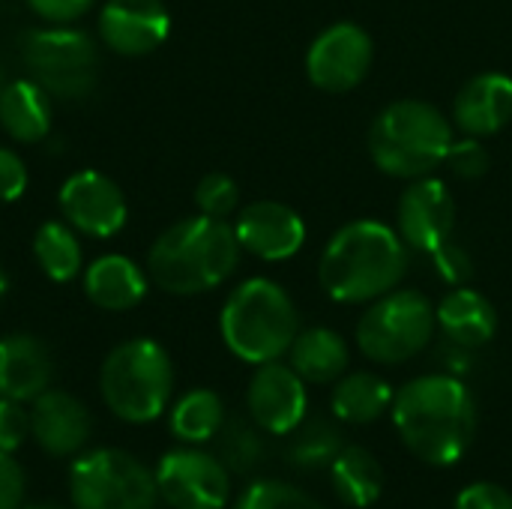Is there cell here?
I'll return each mask as SVG.
<instances>
[{
    "label": "cell",
    "instance_id": "cell-1",
    "mask_svg": "<svg viewBox=\"0 0 512 509\" xmlns=\"http://www.w3.org/2000/svg\"><path fill=\"white\" fill-rule=\"evenodd\" d=\"M390 411L402 444L426 465H456L474 444L477 402L453 375H423L408 381L396 390Z\"/></svg>",
    "mask_w": 512,
    "mask_h": 509
},
{
    "label": "cell",
    "instance_id": "cell-34",
    "mask_svg": "<svg viewBox=\"0 0 512 509\" xmlns=\"http://www.w3.org/2000/svg\"><path fill=\"white\" fill-rule=\"evenodd\" d=\"M27 480L12 453L0 450V509H24Z\"/></svg>",
    "mask_w": 512,
    "mask_h": 509
},
{
    "label": "cell",
    "instance_id": "cell-10",
    "mask_svg": "<svg viewBox=\"0 0 512 509\" xmlns=\"http://www.w3.org/2000/svg\"><path fill=\"white\" fill-rule=\"evenodd\" d=\"M153 474L159 501L171 509H225L231 498V471L225 462L192 444L165 453Z\"/></svg>",
    "mask_w": 512,
    "mask_h": 509
},
{
    "label": "cell",
    "instance_id": "cell-8",
    "mask_svg": "<svg viewBox=\"0 0 512 509\" xmlns=\"http://www.w3.org/2000/svg\"><path fill=\"white\" fill-rule=\"evenodd\" d=\"M435 330L438 318L429 297L411 288H393L363 312L357 324V345L372 363L399 366L426 351Z\"/></svg>",
    "mask_w": 512,
    "mask_h": 509
},
{
    "label": "cell",
    "instance_id": "cell-25",
    "mask_svg": "<svg viewBox=\"0 0 512 509\" xmlns=\"http://www.w3.org/2000/svg\"><path fill=\"white\" fill-rule=\"evenodd\" d=\"M330 483L342 504L354 509L372 507L384 492V468L375 453L360 444H345L330 465Z\"/></svg>",
    "mask_w": 512,
    "mask_h": 509
},
{
    "label": "cell",
    "instance_id": "cell-18",
    "mask_svg": "<svg viewBox=\"0 0 512 509\" xmlns=\"http://www.w3.org/2000/svg\"><path fill=\"white\" fill-rule=\"evenodd\" d=\"M453 120L465 135L486 138L512 120V78L504 72L474 75L456 96Z\"/></svg>",
    "mask_w": 512,
    "mask_h": 509
},
{
    "label": "cell",
    "instance_id": "cell-19",
    "mask_svg": "<svg viewBox=\"0 0 512 509\" xmlns=\"http://www.w3.org/2000/svg\"><path fill=\"white\" fill-rule=\"evenodd\" d=\"M51 384L48 348L27 333L0 339V399L33 402Z\"/></svg>",
    "mask_w": 512,
    "mask_h": 509
},
{
    "label": "cell",
    "instance_id": "cell-22",
    "mask_svg": "<svg viewBox=\"0 0 512 509\" xmlns=\"http://www.w3.org/2000/svg\"><path fill=\"white\" fill-rule=\"evenodd\" d=\"M288 363L306 384H336L345 375L351 354L342 333L330 327H309L300 330L288 348Z\"/></svg>",
    "mask_w": 512,
    "mask_h": 509
},
{
    "label": "cell",
    "instance_id": "cell-16",
    "mask_svg": "<svg viewBox=\"0 0 512 509\" xmlns=\"http://www.w3.org/2000/svg\"><path fill=\"white\" fill-rule=\"evenodd\" d=\"M93 435L87 405L63 390H45L30 402V438L54 459H75Z\"/></svg>",
    "mask_w": 512,
    "mask_h": 509
},
{
    "label": "cell",
    "instance_id": "cell-37",
    "mask_svg": "<svg viewBox=\"0 0 512 509\" xmlns=\"http://www.w3.org/2000/svg\"><path fill=\"white\" fill-rule=\"evenodd\" d=\"M435 264H438V273L453 282V285H462L468 276H471V258L462 246H456L453 240H447L438 252H432Z\"/></svg>",
    "mask_w": 512,
    "mask_h": 509
},
{
    "label": "cell",
    "instance_id": "cell-11",
    "mask_svg": "<svg viewBox=\"0 0 512 509\" xmlns=\"http://www.w3.org/2000/svg\"><path fill=\"white\" fill-rule=\"evenodd\" d=\"M372 54V36L354 21H339L318 33L309 45L306 75L324 93H348L369 75Z\"/></svg>",
    "mask_w": 512,
    "mask_h": 509
},
{
    "label": "cell",
    "instance_id": "cell-24",
    "mask_svg": "<svg viewBox=\"0 0 512 509\" xmlns=\"http://www.w3.org/2000/svg\"><path fill=\"white\" fill-rule=\"evenodd\" d=\"M393 387L375 372H351L342 375L333 387L330 408L339 423L369 426L381 420L393 408Z\"/></svg>",
    "mask_w": 512,
    "mask_h": 509
},
{
    "label": "cell",
    "instance_id": "cell-3",
    "mask_svg": "<svg viewBox=\"0 0 512 509\" xmlns=\"http://www.w3.org/2000/svg\"><path fill=\"white\" fill-rule=\"evenodd\" d=\"M240 252V240L225 219L189 216L156 237L147 252V276L177 297L204 294L237 270Z\"/></svg>",
    "mask_w": 512,
    "mask_h": 509
},
{
    "label": "cell",
    "instance_id": "cell-30",
    "mask_svg": "<svg viewBox=\"0 0 512 509\" xmlns=\"http://www.w3.org/2000/svg\"><path fill=\"white\" fill-rule=\"evenodd\" d=\"M234 509H327L321 501H315L309 492L297 489L285 480H258L252 483Z\"/></svg>",
    "mask_w": 512,
    "mask_h": 509
},
{
    "label": "cell",
    "instance_id": "cell-9",
    "mask_svg": "<svg viewBox=\"0 0 512 509\" xmlns=\"http://www.w3.org/2000/svg\"><path fill=\"white\" fill-rule=\"evenodd\" d=\"M21 63L48 96L84 99L96 87V42L75 27H39L21 39Z\"/></svg>",
    "mask_w": 512,
    "mask_h": 509
},
{
    "label": "cell",
    "instance_id": "cell-4",
    "mask_svg": "<svg viewBox=\"0 0 512 509\" xmlns=\"http://www.w3.org/2000/svg\"><path fill=\"white\" fill-rule=\"evenodd\" d=\"M219 330L225 348L237 360L261 366L288 354L300 333V315L279 282L255 276L228 294Z\"/></svg>",
    "mask_w": 512,
    "mask_h": 509
},
{
    "label": "cell",
    "instance_id": "cell-15",
    "mask_svg": "<svg viewBox=\"0 0 512 509\" xmlns=\"http://www.w3.org/2000/svg\"><path fill=\"white\" fill-rule=\"evenodd\" d=\"M99 39L123 54L141 57L156 51L171 30V15L162 0H108L99 9Z\"/></svg>",
    "mask_w": 512,
    "mask_h": 509
},
{
    "label": "cell",
    "instance_id": "cell-32",
    "mask_svg": "<svg viewBox=\"0 0 512 509\" xmlns=\"http://www.w3.org/2000/svg\"><path fill=\"white\" fill-rule=\"evenodd\" d=\"M459 177H465V180H477V177H483L486 171H489V153H486V147L474 138V135H468V138H462V141H456L453 138V147H450V153H447V159H444Z\"/></svg>",
    "mask_w": 512,
    "mask_h": 509
},
{
    "label": "cell",
    "instance_id": "cell-2",
    "mask_svg": "<svg viewBox=\"0 0 512 509\" xmlns=\"http://www.w3.org/2000/svg\"><path fill=\"white\" fill-rule=\"evenodd\" d=\"M405 273L408 246L396 228L378 219L339 228L318 261V282L336 303H372L390 294Z\"/></svg>",
    "mask_w": 512,
    "mask_h": 509
},
{
    "label": "cell",
    "instance_id": "cell-29",
    "mask_svg": "<svg viewBox=\"0 0 512 509\" xmlns=\"http://www.w3.org/2000/svg\"><path fill=\"white\" fill-rule=\"evenodd\" d=\"M219 438V459L231 474H249L264 459V438L252 420H225Z\"/></svg>",
    "mask_w": 512,
    "mask_h": 509
},
{
    "label": "cell",
    "instance_id": "cell-20",
    "mask_svg": "<svg viewBox=\"0 0 512 509\" xmlns=\"http://www.w3.org/2000/svg\"><path fill=\"white\" fill-rule=\"evenodd\" d=\"M435 318H438L441 333L453 345L468 348V351L489 345L498 333V312H495L492 300L468 285L453 288L435 306Z\"/></svg>",
    "mask_w": 512,
    "mask_h": 509
},
{
    "label": "cell",
    "instance_id": "cell-35",
    "mask_svg": "<svg viewBox=\"0 0 512 509\" xmlns=\"http://www.w3.org/2000/svg\"><path fill=\"white\" fill-rule=\"evenodd\" d=\"M453 509H512V495L498 483H471L459 492Z\"/></svg>",
    "mask_w": 512,
    "mask_h": 509
},
{
    "label": "cell",
    "instance_id": "cell-39",
    "mask_svg": "<svg viewBox=\"0 0 512 509\" xmlns=\"http://www.w3.org/2000/svg\"><path fill=\"white\" fill-rule=\"evenodd\" d=\"M6 291H9V279H6V270H3V264H0V303H3V297H6Z\"/></svg>",
    "mask_w": 512,
    "mask_h": 509
},
{
    "label": "cell",
    "instance_id": "cell-28",
    "mask_svg": "<svg viewBox=\"0 0 512 509\" xmlns=\"http://www.w3.org/2000/svg\"><path fill=\"white\" fill-rule=\"evenodd\" d=\"M342 432L330 420H303L297 429L285 435V459L294 468L315 471V468H330L333 459L342 450Z\"/></svg>",
    "mask_w": 512,
    "mask_h": 509
},
{
    "label": "cell",
    "instance_id": "cell-21",
    "mask_svg": "<svg viewBox=\"0 0 512 509\" xmlns=\"http://www.w3.org/2000/svg\"><path fill=\"white\" fill-rule=\"evenodd\" d=\"M84 294L105 312H129L147 297V276L126 255H102L84 270Z\"/></svg>",
    "mask_w": 512,
    "mask_h": 509
},
{
    "label": "cell",
    "instance_id": "cell-6",
    "mask_svg": "<svg viewBox=\"0 0 512 509\" xmlns=\"http://www.w3.org/2000/svg\"><path fill=\"white\" fill-rule=\"evenodd\" d=\"M99 393L108 411L129 426L159 420L174 393L168 351L153 339H129L111 348L99 369Z\"/></svg>",
    "mask_w": 512,
    "mask_h": 509
},
{
    "label": "cell",
    "instance_id": "cell-26",
    "mask_svg": "<svg viewBox=\"0 0 512 509\" xmlns=\"http://www.w3.org/2000/svg\"><path fill=\"white\" fill-rule=\"evenodd\" d=\"M225 426V405L213 390H189L168 414V429L180 444H207Z\"/></svg>",
    "mask_w": 512,
    "mask_h": 509
},
{
    "label": "cell",
    "instance_id": "cell-5",
    "mask_svg": "<svg viewBox=\"0 0 512 509\" xmlns=\"http://www.w3.org/2000/svg\"><path fill=\"white\" fill-rule=\"evenodd\" d=\"M453 147L450 120L423 99L387 105L369 129L372 162L399 180L429 177Z\"/></svg>",
    "mask_w": 512,
    "mask_h": 509
},
{
    "label": "cell",
    "instance_id": "cell-23",
    "mask_svg": "<svg viewBox=\"0 0 512 509\" xmlns=\"http://www.w3.org/2000/svg\"><path fill=\"white\" fill-rule=\"evenodd\" d=\"M0 126L18 144H39L51 129L48 93L30 78L9 81L0 96Z\"/></svg>",
    "mask_w": 512,
    "mask_h": 509
},
{
    "label": "cell",
    "instance_id": "cell-38",
    "mask_svg": "<svg viewBox=\"0 0 512 509\" xmlns=\"http://www.w3.org/2000/svg\"><path fill=\"white\" fill-rule=\"evenodd\" d=\"M96 0H27V6L51 24H69L75 18H81Z\"/></svg>",
    "mask_w": 512,
    "mask_h": 509
},
{
    "label": "cell",
    "instance_id": "cell-7",
    "mask_svg": "<svg viewBox=\"0 0 512 509\" xmlns=\"http://www.w3.org/2000/svg\"><path fill=\"white\" fill-rule=\"evenodd\" d=\"M69 504L72 509H156V474L126 450H84L69 468Z\"/></svg>",
    "mask_w": 512,
    "mask_h": 509
},
{
    "label": "cell",
    "instance_id": "cell-12",
    "mask_svg": "<svg viewBox=\"0 0 512 509\" xmlns=\"http://www.w3.org/2000/svg\"><path fill=\"white\" fill-rule=\"evenodd\" d=\"M57 201H60L63 219L87 237H102V240L114 237L126 225V216H129L120 186L93 168L75 171L60 186Z\"/></svg>",
    "mask_w": 512,
    "mask_h": 509
},
{
    "label": "cell",
    "instance_id": "cell-13",
    "mask_svg": "<svg viewBox=\"0 0 512 509\" xmlns=\"http://www.w3.org/2000/svg\"><path fill=\"white\" fill-rule=\"evenodd\" d=\"M456 228V201L447 183L435 177H417L399 198L396 231L408 249L438 252L447 240H453Z\"/></svg>",
    "mask_w": 512,
    "mask_h": 509
},
{
    "label": "cell",
    "instance_id": "cell-41",
    "mask_svg": "<svg viewBox=\"0 0 512 509\" xmlns=\"http://www.w3.org/2000/svg\"><path fill=\"white\" fill-rule=\"evenodd\" d=\"M24 509H72V507H57V504H36V507H24Z\"/></svg>",
    "mask_w": 512,
    "mask_h": 509
},
{
    "label": "cell",
    "instance_id": "cell-17",
    "mask_svg": "<svg viewBox=\"0 0 512 509\" xmlns=\"http://www.w3.org/2000/svg\"><path fill=\"white\" fill-rule=\"evenodd\" d=\"M234 234L240 249L261 261H288L306 243L303 216L282 201H252L240 210Z\"/></svg>",
    "mask_w": 512,
    "mask_h": 509
},
{
    "label": "cell",
    "instance_id": "cell-33",
    "mask_svg": "<svg viewBox=\"0 0 512 509\" xmlns=\"http://www.w3.org/2000/svg\"><path fill=\"white\" fill-rule=\"evenodd\" d=\"M30 438V411L24 402L0 399V450L15 453Z\"/></svg>",
    "mask_w": 512,
    "mask_h": 509
},
{
    "label": "cell",
    "instance_id": "cell-36",
    "mask_svg": "<svg viewBox=\"0 0 512 509\" xmlns=\"http://www.w3.org/2000/svg\"><path fill=\"white\" fill-rule=\"evenodd\" d=\"M27 189V165L12 147H0V201H18Z\"/></svg>",
    "mask_w": 512,
    "mask_h": 509
},
{
    "label": "cell",
    "instance_id": "cell-40",
    "mask_svg": "<svg viewBox=\"0 0 512 509\" xmlns=\"http://www.w3.org/2000/svg\"><path fill=\"white\" fill-rule=\"evenodd\" d=\"M6 84H9V81H6V69H3V63H0V96H3Z\"/></svg>",
    "mask_w": 512,
    "mask_h": 509
},
{
    "label": "cell",
    "instance_id": "cell-27",
    "mask_svg": "<svg viewBox=\"0 0 512 509\" xmlns=\"http://www.w3.org/2000/svg\"><path fill=\"white\" fill-rule=\"evenodd\" d=\"M33 258L51 282H69L81 273V243L69 222H45L33 237Z\"/></svg>",
    "mask_w": 512,
    "mask_h": 509
},
{
    "label": "cell",
    "instance_id": "cell-14",
    "mask_svg": "<svg viewBox=\"0 0 512 509\" xmlns=\"http://www.w3.org/2000/svg\"><path fill=\"white\" fill-rule=\"evenodd\" d=\"M246 408H249V420L261 432L285 438L291 429H297L306 420V408H309L306 381L291 369V363H279V360L261 363L249 381Z\"/></svg>",
    "mask_w": 512,
    "mask_h": 509
},
{
    "label": "cell",
    "instance_id": "cell-31",
    "mask_svg": "<svg viewBox=\"0 0 512 509\" xmlns=\"http://www.w3.org/2000/svg\"><path fill=\"white\" fill-rule=\"evenodd\" d=\"M195 204L204 216L213 219H228L237 204H240V186L222 174V171H210L207 177H201V183L195 186Z\"/></svg>",
    "mask_w": 512,
    "mask_h": 509
}]
</instances>
